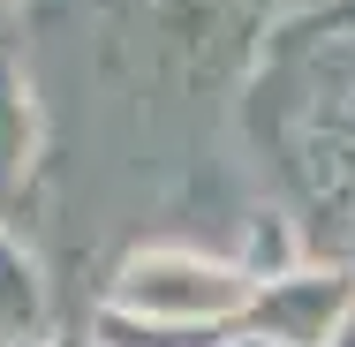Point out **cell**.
<instances>
[{
	"label": "cell",
	"mask_w": 355,
	"mask_h": 347,
	"mask_svg": "<svg viewBox=\"0 0 355 347\" xmlns=\"http://www.w3.org/2000/svg\"><path fill=\"white\" fill-rule=\"evenodd\" d=\"M106 302L144 310V317H182V325H242L257 302V272L242 257H212V249H137L121 257V272L106 287Z\"/></svg>",
	"instance_id": "6da1fadb"
},
{
	"label": "cell",
	"mask_w": 355,
	"mask_h": 347,
	"mask_svg": "<svg viewBox=\"0 0 355 347\" xmlns=\"http://www.w3.org/2000/svg\"><path fill=\"white\" fill-rule=\"evenodd\" d=\"M355 317V272L348 265H287V272L257 279V302L242 317V332L272 347H325Z\"/></svg>",
	"instance_id": "7a4b0ae2"
},
{
	"label": "cell",
	"mask_w": 355,
	"mask_h": 347,
	"mask_svg": "<svg viewBox=\"0 0 355 347\" xmlns=\"http://www.w3.org/2000/svg\"><path fill=\"white\" fill-rule=\"evenodd\" d=\"M31 174H38V98L23 61L0 46V219H15Z\"/></svg>",
	"instance_id": "3957f363"
},
{
	"label": "cell",
	"mask_w": 355,
	"mask_h": 347,
	"mask_svg": "<svg viewBox=\"0 0 355 347\" xmlns=\"http://www.w3.org/2000/svg\"><path fill=\"white\" fill-rule=\"evenodd\" d=\"M242 325H182V317H144L121 302H98L91 347H227Z\"/></svg>",
	"instance_id": "277c9868"
},
{
	"label": "cell",
	"mask_w": 355,
	"mask_h": 347,
	"mask_svg": "<svg viewBox=\"0 0 355 347\" xmlns=\"http://www.w3.org/2000/svg\"><path fill=\"white\" fill-rule=\"evenodd\" d=\"M46 325V279L31 265V249L8 234V219H0V347L8 340H31Z\"/></svg>",
	"instance_id": "5b68a950"
},
{
	"label": "cell",
	"mask_w": 355,
	"mask_h": 347,
	"mask_svg": "<svg viewBox=\"0 0 355 347\" xmlns=\"http://www.w3.org/2000/svg\"><path fill=\"white\" fill-rule=\"evenodd\" d=\"M280 30L287 38H355V0H318V8L287 15Z\"/></svg>",
	"instance_id": "8992f818"
},
{
	"label": "cell",
	"mask_w": 355,
	"mask_h": 347,
	"mask_svg": "<svg viewBox=\"0 0 355 347\" xmlns=\"http://www.w3.org/2000/svg\"><path fill=\"white\" fill-rule=\"evenodd\" d=\"M8 347H91V340H61V332H46V325H38L31 340H8Z\"/></svg>",
	"instance_id": "52a82bcc"
},
{
	"label": "cell",
	"mask_w": 355,
	"mask_h": 347,
	"mask_svg": "<svg viewBox=\"0 0 355 347\" xmlns=\"http://www.w3.org/2000/svg\"><path fill=\"white\" fill-rule=\"evenodd\" d=\"M325 347H355V317H348V325H340V332H333Z\"/></svg>",
	"instance_id": "ba28073f"
},
{
	"label": "cell",
	"mask_w": 355,
	"mask_h": 347,
	"mask_svg": "<svg viewBox=\"0 0 355 347\" xmlns=\"http://www.w3.org/2000/svg\"><path fill=\"white\" fill-rule=\"evenodd\" d=\"M227 347H272V340H257V332H234V340H227Z\"/></svg>",
	"instance_id": "9c48e42d"
}]
</instances>
